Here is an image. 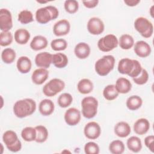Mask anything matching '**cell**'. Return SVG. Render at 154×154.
Returning a JSON list of instances; mask_svg holds the SVG:
<instances>
[{
	"mask_svg": "<svg viewBox=\"0 0 154 154\" xmlns=\"http://www.w3.org/2000/svg\"><path fill=\"white\" fill-rule=\"evenodd\" d=\"M64 87L65 83L63 80L58 78H54L44 85L43 93L48 97H53L61 92Z\"/></svg>",
	"mask_w": 154,
	"mask_h": 154,
	"instance_id": "ba28073f",
	"label": "cell"
},
{
	"mask_svg": "<svg viewBox=\"0 0 154 154\" xmlns=\"http://www.w3.org/2000/svg\"><path fill=\"white\" fill-rule=\"evenodd\" d=\"M115 134L120 138H125L131 133L130 125L125 122H120L117 123L114 128Z\"/></svg>",
	"mask_w": 154,
	"mask_h": 154,
	"instance_id": "603a6c76",
	"label": "cell"
},
{
	"mask_svg": "<svg viewBox=\"0 0 154 154\" xmlns=\"http://www.w3.org/2000/svg\"><path fill=\"white\" fill-rule=\"evenodd\" d=\"M16 57L14 49L8 48L4 49L1 53V59L5 64H11L15 60Z\"/></svg>",
	"mask_w": 154,
	"mask_h": 154,
	"instance_id": "d6a6232c",
	"label": "cell"
},
{
	"mask_svg": "<svg viewBox=\"0 0 154 154\" xmlns=\"http://www.w3.org/2000/svg\"><path fill=\"white\" fill-rule=\"evenodd\" d=\"M115 61L114 56L111 55H104L95 63L94 69L96 72L100 76H106L114 69Z\"/></svg>",
	"mask_w": 154,
	"mask_h": 154,
	"instance_id": "277c9868",
	"label": "cell"
},
{
	"mask_svg": "<svg viewBox=\"0 0 154 154\" xmlns=\"http://www.w3.org/2000/svg\"><path fill=\"white\" fill-rule=\"evenodd\" d=\"M51 47L55 51L65 50L67 47V42L63 38H57L52 40Z\"/></svg>",
	"mask_w": 154,
	"mask_h": 154,
	"instance_id": "74e56055",
	"label": "cell"
},
{
	"mask_svg": "<svg viewBox=\"0 0 154 154\" xmlns=\"http://www.w3.org/2000/svg\"><path fill=\"white\" fill-rule=\"evenodd\" d=\"M18 20L22 24H28L34 20L33 14L31 11L22 10L18 14Z\"/></svg>",
	"mask_w": 154,
	"mask_h": 154,
	"instance_id": "8d00e7d4",
	"label": "cell"
},
{
	"mask_svg": "<svg viewBox=\"0 0 154 154\" xmlns=\"http://www.w3.org/2000/svg\"><path fill=\"white\" fill-rule=\"evenodd\" d=\"M88 31L92 35H99L102 34L105 29L103 21L99 17H93L90 18L87 25Z\"/></svg>",
	"mask_w": 154,
	"mask_h": 154,
	"instance_id": "30bf717a",
	"label": "cell"
},
{
	"mask_svg": "<svg viewBox=\"0 0 154 154\" xmlns=\"http://www.w3.org/2000/svg\"><path fill=\"white\" fill-rule=\"evenodd\" d=\"M64 118L65 122L68 125L75 126L81 120V112L76 108H70L65 112Z\"/></svg>",
	"mask_w": 154,
	"mask_h": 154,
	"instance_id": "4fadbf2b",
	"label": "cell"
},
{
	"mask_svg": "<svg viewBox=\"0 0 154 154\" xmlns=\"http://www.w3.org/2000/svg\"><path fill=\"white\" fill-rule=\"evenodd\" d=\"M154 136L148 135L144 139L145 146L152 152H154Z\"/></svg>",
	"mask_w": 154,
	"mask_h": 154,
	"instance_id": "7bdbcfd3",
	"label": "cell"
},
{
	"mask_svg": "<svg viewBox=\"0 0 154 154\" xmlns=\"http://www.w3.org/2000/svg\"><path fill=\"white\" fill-rule=\"evenodd\" d=\"M115 87L119 93L126 94L131 90L132 84L127 78L120 77L117 79Z\"/></svg>",
	"mask_w": 154,
	"mask_h": 154,
	"instance_id": "7402d4cb",
	"label": "cell"
},
{
	"mask_svg": "<svg viewBox=\"0 0 154 154\" xmlns=\"http://www.w3.org/2000/svg\"><path fill=\"white\" fill-rule=\"evenodd\" d=\"M2 140L7 148L12 152H17L21 150L22 143L18 138L17 134L11 130L5 131L2 135Z\"/></svg>",
	"mask_w": 154,
	"mask_h": 154,
	"instance_id": "8992f818",
	"label": "cell"
},
{
	"mask_svg": "<svg viewBox=\"0 0 154 154\" xmlns=\"http://www.w3.org/2000/svg\"><path fill=\"white\" fill-rule=\"evenodd\" d=\"M134 131L135 134L143 135L146 134L150 129V123L149 120L144 118L138 119L134 125Z\"/></svg>",
	"mask_w": 154,
	"mask_h": 154,
	"instance_id": "d6986e66",
	"label": "cell"
},
{
	"mask_svg": "<svg viewBox=\"0 0 154 154\" xmlns=\"http://www.w3.org/2000/svg\"><path fill=\"white\" fill-rule=\"evenodd\" d=\"M36 103L31 98L16 101L13 105V112L18 118H24L32 115L36 109Z\"/></svg>",
	"mask_w": 154,
	"mask_h": 154,
	"instance_id": "7a4b0ae2",
	"label": "cell"
},
{
	"mask_svg": "<svg viewBox=\"0 0 154 154\" xmlns=\"http://www.w3.org/2000/svg\"><path fill=\"white\" fill-rule=\"evenodd\" d=\"M30 36L31 35L29 31L24 28L17 29L14 35L16 42L19 45L26 44L30 38Z\"/></svg>",
	"mask_w": 154,
	"mask_h": 154,
	"instance_id": "d4e9b609",
	"label": "cell"
},
{
	"mask_svg": "<svg viewBox=\"0 0 154 154\" xmlns=\"http://www.w3.org/2000/svg\"><path fill=\"white\" fill-rule=\"evenodd\" d=\"M117 69L120 73L134 78L140 74L143 68L138 60L125 58L119 61Z\"/></svg>",
	"mask_w": 154,
	"mask_h": 154,
	"instance_id": "6da1fadb",
	"label": "cell"
},
{
	"mask_svg": "<svg viewBox=\"0 0 154 154\" xmlns=\"http://www.w3.org/2000/svg\"><path fill=\"white\" fill-rule=\"evenodd\" d=\"M85 136L90 140H96L99 137L101 134L100 125L95 122H90L87 123L84 128Z\"/></svg>",
	"mask_w": 154,
	"mask_h": 154,
	"instance_id": "7c38bea8",
	"label": "cell"
},
{
	"mask_svg": "<svg viewBox=\"0 0 154 154\" xmlns=\"http://www.w3.org/2000/svg\"><path fill=\"white\" fill-rule=\"evenodd\" d=\"M99 151V146L94 142H88L84 146V152L86 154H98Z\"/></svg>",
	"mask_w": 154,
	"mask_h": 154,
	"instance_id": "60d3db41",
	"label": "cell"
},
{
	"mask_svg": "<svg viewBox=\"0 0 154 154\" xmlns=\"http://www.w3.org/2000/svg\"><path fill=\"white\" fill-rule=\"evenodd\" d=\"M77 89L81 94H88L93 90V84L89 79L84 78L78 82L77 84Z\"/></svg>",
	"mask_w": 154,
	"mask_h": 154,
	"instance_id": "484cf974",
	"label": "cell"
},
{
	"mask_svg": "<svg viewBox=\"0 0 154 154\" xmlns=\"http://www.w3.org/2000/svg\"><path fill=\"white\" fill-rule=\"evenodd\" d=\"M52 63L57 68H64L68 64V58L63 53H56L52 55Z\"/></svg>",
	"mask_w": 154,
	"mask_h": 154,
	"instance_id": "4316f807",
	"label": "cell"
},
{
	"mask_svg": "<svg viewBox=\"0 0 154 154\" xmlns=\"http://www.w3.org/2000/svg\"><path fill=\"white\" fill-rule=\"evenodd\" d=\"M58 104L61 108H67L71 105L73 101L72 96L68 93H64L58 98Z\"/></svg>",
	"mask_w": 154,
	"mask_h": 154,
	"instance_id": "d590c367",
	"label": "cell"
},
{
	"mask_svg": "<svg viewBox=\"0 0 154 154\" xmlns=\"http://www.w3.org/2000/svg\"><path fill=\"white\" fill-rule=\"evenodd\" d=\"M54 102L48 99L42 100L38 105V111L43 116H48L52 114L54 111Z\"/></svg>",
	"mask_w": 154,
	"mask_h": 154,
	"instance_id": "ffe728a7",
	"label": "cell"
},
{
	"mask_svg": "<svg viewBox=\"0 0 154 154\" xmlns=\"http://www.w3.org/2000/svg\"><path fill=\"white\" fill-rule=\"evenodd\" d=\"M52 54L48 52H42L36 55L35 63L38 67L48 69L50 67L52 61Z\"/></svg>",
	"mask_w": 154,
	"mask_h": 154,
	"instance_id": "5bb4252c",
	"label": "cell"
},
{
	"mask_svg": "<svg viewBox=\"0 0 154 154\" xmlns=\"http://www.w3.org/2000/svg\"><path fill=\"white\" fill-rule=\"evenodd\" d=\"M64 7L65 10L67 13L74 14L78 10L79 3L75 0H67L64 2Z\"/></svg>",
	"mask_w": 154,
	"mask_h": 154,
	"instance_id": "f35d334b",
	"label": "cell"
},
{
	"mask_svg": "<svg viewBox=\"0 0 154 154\" xmlns=\"http://www.w3.org/2000/svg\"><path fill=\"white\" fill-rule=\"evenodd\" d=\"M13 27L11 12L7 8L0 10V29L2 31H9Z\"/></svg>",
	"mask_w": 154,
	"mask_h": 154,
	"instance_id": "8fae6325",
	"label": "cell"
},
{
	"mask_svg": "<svg viewBox=\"0 0 154 154\" xmlns=\"http://www.w3.org/2000/svg\"><path fill=\"white\" fill-rule=\"evenodd\" d=\"M48 40L43 35L35 36L30 43V48L34 51H40L46 48L48 46Z\"/></svg>",
	"mask_w": 154,
	"mask_h": 154,
	"instance_id": "cb8c5ba5",
	"label": "cell"
},
{
	"mask_svg": "<svg viewBox=\"0 0 154 154\" xmlns=\"http://www.w3.org/2000/svg\"><path fill=\"white\" fill-rule=\"evenodd\" d=\"M132 79L134 82L138 85L145 84L149 79L148 72L146 69H143L140 74L138 76L132 78Z\"/></svg>",
	"mask_w": 154,
	"mask_h": 154,
	"instance_id": "b9f144b4",
	"label": "cell"
},
{
	"mask_svg": "<svg viewBox=\"0 0 154 154\" xmlns=\"http://www.w3.org/2000/svg\"><path fill=\"white\" fill-rule=\"evenodd\" d=\"M125 149V144L121 140H114L109 145V150L112 154H122L124 152Z\"/></svg>",
	"mask_w": 154,
	"mask_h": 154,
	"instance_id": "836d02e7",
	"label": "cell"
},
{
	"mask_svg": "<svg viewBox=\"0 0 154 154\" xmlns=\"http://www.w3.org/2000/svg\"><path fill=\"white\" fill-rule=\"evenodd\" d=\"M49 72L46 69L39 68L35 69L32 73L31 79L33 83L36 85H42L48 79Z\"/></svg>",
	"mask_w": 154,
	"mask_h": 154,
	"instance_id": "e0dca14e",
	"label": "cell"
},
{
	"mask_svg": "<svg viewBox=\"0 0 154 154\" xmlns=\"http://www.w3.org/2000/svg\"><path fill=\"white\" fill-rule=\"evenodd\" d=\"M16 67L20 73L25 74L31 70L32 63L28 57L22 56L18 58L16 63Z\"/></svg>",
	"mask_w": 154,
	"mask_h": 154,
	"instance_id": "44dd1931",
	"label": "cell"
},
{
	"mask_svg": "<svg viewBox=\"0 0 154 154\" xmlns=\"http://www.w3.org/2000/svg\"><path fill=\"white\" fill-rule=\"evenodd\" d=\"M81 106L82 116L88 119H90L97 114L98 101L93 96H87L82 100Z\"/></svg>",
	"mask_w": 154,
	"mask_h": 154,
	"instance_id": "5b68a950",
	"label": "cell"
},
{
	"mask_svg": "<svg viewBox=\"0 0 154 154\" xmlns=\"http://www.w3.org/2000/svg\"><path fill=\"white\" fill-rule=\"evenodd\" d=\"M91 49L90 46L85 42L78 43L74 48V53L76 57L79 59H85L90 54Z\"/></svg>",
	"mask_w": 154,
	"mask_h": 154,
	"instance_id": "ac0fdd59",
	"label": "cell"
},
{
	"mask_svg": "<svg viewBox=\"0 0 154 154\" xmlns=\"http://www.w3.org/2000/svg\"><path fill=\"white\" fill-rule=\"evenodd\" d=\"M119 45L122 49L128 50L134 46V40L131 35L125 34L122 35L119 38Z\"/></svg>",
	"mask_w": 154,
	"mask_h": 154,
	"instance_id": "f546056e",
	"label": "cell"
},
{
	"mask_svg": "<svg viewBox=\"0 0 154 154\" xmlns=\"http://www.w3.org/2000/svg\"><path fill=\"white\" fill-rule=\"evenodd\" d=\"M134 51L137 56L141 58H146L151 54L152 49L147 42L140 40L135 43Z\"/></svg>",
	"mask_w": 154,
	"mask_h": 154,
	"instance_id": "2e32d148",
	"label": "cell"
},
{
	"mask_svg": "<svg viewBox=\"0 0 154 154\" xmlns=\"http://www.w3.org/2000/svg\"><path fill=\"white\" fill-rule=\"evenodd\" d=\"M142 104V99L137 95H133L130 96L128 98L126 102L127 108L131 111H135L139 109L141 106Z\"/></svg>",
	"mask_w": 154,
	"mask_h": 154,
	"instance_id": "f1b7e54d",
	"label": "cell"
},
{
	"mask_svg": "<svg viewBox=\"0 0 154 154\" xmlns=\"http://www.w3.org/2000/svg\"><path fill=\"white\" fill-rule=\"evenodd\" d=\"M13 40V36L10 31H2L0 34V45L1 46L10 45Z\"/></svg>",
	"mask_w": 154,
	"mask_h": 154,
	"instance_id": "ab89813d",
	"label": "cell"
},
{
	"mask_svg": "<svg viewBox=\"0 0 154 154\" xmlns=\"http://www.w3.org/2000/svg\"><path fill=\"white\" fill-rule=\"evenodd\" d=\"M119 45V40L117 37L112 34H107L100 38L97 42V47L100 51L104 52H109Z\"/></svg>",
	"mask_w": 154,
	"mask_h": 154,
	"instance_id": "9c48e42d",
	"label": "cell"
},
{
	"mask_svg": "<svg viewBox=\"0 0 154 154\" xmlns=\"http://www.w3.org/2000/svg\"><path fill=\"white\" fill-rule=\"evenodd\" d=\"M35 128L37 132V136L35 141L38 143H42L46 141L48 137V131L47 128L43 125L36 126Z\"/></svg>",
	"mask_w": 154,
	"mask_h": 154,
	"instance_id": "e575fe53",
	"label": "cell"
},
{
	"mask_svg": "<svg viewBox=\"0 0 154 154\" xmlns=\"http://www.w3.org/2000/svg\"><path fill=\"white\" fill-rule=\"evenodd\" d=\"M153 6H152L150 9V15L152 17H153Z\"/></svg>",
	"mask_w": 154,
	"mask_h": 154,
	"instance_id": "bcb514c9",
	"label": "cell"
},
{
	"mask_svg": "<svg viewBox=\"0 0 154 154\" xmlns=\"http://www.w3.org/2000/svg\"><path fill=\"white\" fill-rule=\"evenodd\" d=\"M124 2L128 6L134 7L138 5V4L140 2V0H125Z\"/></svg>",
	"mask_w": 154,
	"mask_h": 154,
	"instance_id": "f6af8a7d",
	"label": "cell"
},
{
	"mask_svg": "<svg viewBox=\"0 0 154 154\" xmlns=\"http://www.w3.org/2000/svg\"><path fill=\"white\" fill-rule=\"evenodd\" d=\"M59 11L57 7L52 5H48L37 10L35 12V19L37 22L41 24H46L52 20L58 17Z\"/></svg>",
	"mask_w": 154,
	"mask_h": 154,
	"instance_id": "3957f363",
	"label": "cell"
},
{
	"mask_svg": "<svg viewBox=\"0 0 154 154\" xmlns=\"http://www.w3.org/2000/svg\"><path fill=\"white\" fill-rule=\"evenodd\" d=\"M119 93L117 91L115 85L109 84L106 85L103 90V96L104 98L108 100H113L116 99Z\"/></svg>",
	"mask_w": 154,
	"mask_h": 154,
	"instance_id": "4dcf8cb0",
	"label": "cell"
},
{
	"mask_svg": "<svg viewBox=\"0 0 154 154\" xmlns=\"http://www.w3.org/2000/svg\"><path fill=\"white\" fill-rule=\"evenodd\" d=\"M37 132L35 128L26 127L21 132V137L23 140L27 142L35 141L36 139Z\"/></svg>",
	"mask_w": 154,
	"mask_h": 154,
	"instance_id": "1f68e13d",
	"label": "cell"
},
{
	"mask_svg": "<svg viewBox=\"0 0 154 154\" xmlns=\"http://www.w3.org/2000/svg\"><path fill=\"white\" fill-rule=\"evenodd\" d=\"M70 29V22L66 19H61L57 22L53 26V33L56 36L67 35Z\"/></svg>",
	"mask_w": 154,
	"mask_h": 154,
	"instance_id": "9a60e30c",
	"label": "cell"
},
{
	"mask_svg": "<svg viewBox=\"0 0 154 154\" xmlns=\"http://www.w3.org/2000/svg\"><path fill=\"white\" fill-rule=\"evenodd\" d=\"M128 149L132 152L138 153L142 149V143L140 138L136 136H132L127 140L126 142Z\"/></svg>",
	"mask_w": 154,
	"mask_h": 154,
	"instance_id": "83f0119b",
	"label": "cell"
},
{
	"mask_svg": "<svg viewBox=\"0 0 154 154\" xmlns=\"http://www.w3.org/2000/svg\"><path fill=\"white\" fill-rule=\"evenodd\" d=\"M134 27L137 31L144 38H149L153 34V24L146 17H139L137 18L134 22Z\"/></svg>",
	"mask_w": 154,
	"mask_h": 154,
	"instance_id": "52a82bcc",
	"label": "cell"
},
{
	"mask_svg": "<svg viewBox=\"0 0 154 154\" xmlns=\"http://www.w3.org/2000/svg\"><path fill=\"white\" fill-rule=\"evenodd\" d=\"M99 3L98 0H91V1H82L83 5L88 8H93L96 7Z\"/></svg>",
	"mask_w": 154,
	"mask_h": 154,
	"instance_id": "ee69618b",
	"label": "cell"
}]
</instances>
